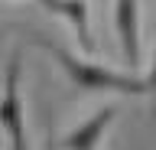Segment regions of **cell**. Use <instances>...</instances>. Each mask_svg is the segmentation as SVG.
Wrapping results in <instances>:
<instances>
[{
	"label": "cell",
	"mask_w": 156,
	"mask_h": 150,
	"mask_svg": "<svg viewBox=\"0 0 156 150\" xmlns=\"http://www.w3.org/2000/svg\"><path fill=\"white\" fill-rule=\"evenodd\" d=\"M114 33L120 42V59L140 65V0H114Z\"/></svg>",
	"instance_id": "cell-4"
},
{
	"label": "cell",
	"mask_w": 156,
	"mask_h": 150,
	"mask_svg": "<svg viewBox=\"0 0 156 150\" xmlns=\"http://www.w3.org/2000/svg\"><path fill=\"white\" fill-rule=\"evenodd\" d=\"M42 10L58 13L62 20L75 30V39L85 52H94V33H91V13H88V0H36Z\"/></svg>",
	"instance_id": "cell-5"
},
{
	"label": "cell",
	"mask_w": 156,
	"mask_h": 150,
	"mask_svg": "<svg viewBox=\"0 0 156 150\" xmlns=\"http://www.w3.org/2000/svg\"><path fill=\"white\" fill-rule=\"evenodd\" d=\"M146 91H156V49H153V59H150V72H146Z\"/></svg>",
	"instance_id": "cell-6"
},
{
	"label": "cell",
	"mask_w": 156,
	"mask_h": 150,
	"mask_svg": "<svg viewBox=\"0 0 156 150\" xmlns=\"http://www.w3.org/2000/svg\"><path fill=\"white\" fill-rule=\"evenodd\" d=\"M39 46L58 62V69L65 72V79L81 91H114V95H146V82L136 79V75H127V72H114L101 65V62H88L75 52L62 49L58 42L39 39Z\"/></svg>",
	"instance_id": "cell-1"
},
{
	"label": "cell",
	"mask_w": 156,
	"mask_h": 150,
	"mask_svg": "<svg viewBox=\"0 0 156 150\" xmlns=\"http://www.w3.org/2000/svg\"><path fill=\"white\" fill-rule=\"evenodd\" d=\"M114 118H117V108L104 104L101 111H94V114L85 118L81 124L68 127L65 134H62V140L55 144V150H98L101 140H104V134H107V127L114 124Z\"/></svg>",
	"instance_id": "cell-3"
},
{
	"label": "cell",
	"mask_w": 156,
	"mask_h": 150,
	"mask_svg": "<svg viewBox=\"0 0 156 150\" xmlns=\"http://www.w3.org/2000/svg\"><path fill=\"white\" fill-rule=\"evenodd\" d=\"M23 82V52L13 49L3 72V91H0V130L7 134L10 150H29V134H26V104L20 95Z\"/></svg>",
	"instance_id": "cell-2"
}]
</instances>
